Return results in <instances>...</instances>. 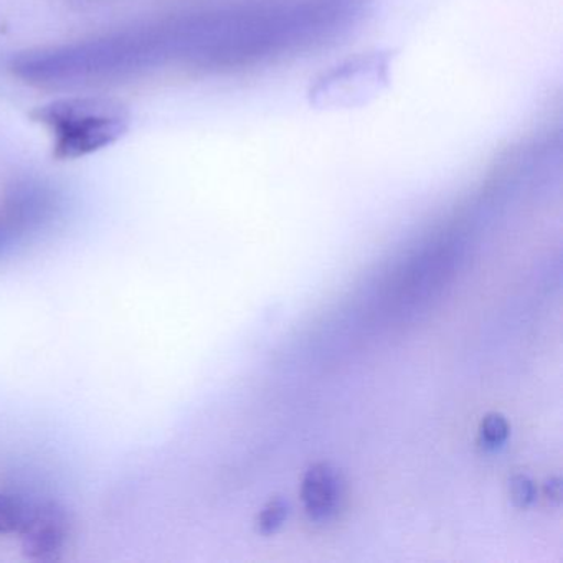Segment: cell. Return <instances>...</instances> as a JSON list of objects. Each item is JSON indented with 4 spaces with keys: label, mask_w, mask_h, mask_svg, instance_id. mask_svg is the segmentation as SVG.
<instances>
[{
    "label": "cell",
    "mask_w": 563,
    "mask_h": 563,
    "mask_svg": "<svg viewBox=\"0 0 563 563\" xmlns=\"http://www.w3.org/2000/svg\"><path fill=\"white\" fill-rule=\"evenodd\" d=\"M301 496L309 519L329 522L338 516L344 500L341 473L328 463L312 464L302 479Z\"/></svg>",
    "instance_id": "3957f363"
},
{
    "label": "cell",
    "mask_w": 563,
    "mask_h": 563,
    "mask_svg": "<svg viewBox=\"0 0 563 563\" xmlns=\"http://www.w3.org/2000/svg\"><path fill=\"white\" fill-rule=\"evenodd\" d=\"M289 516V503L282 497H275L269 500L260 510L255 519L256 532L262 536H272L282 529L283 523L286 522Z\"/></svg>",
    "instance_id": "5b68a950"
},
{
    "label": "cell",
    "mask_w": 563,
    "mask_h": 563,
    "mask_svg": "<svg viewBox=\"0 0 563 563\" xmlns=\"http://www.w3.org/2000/svg\"><path fill=\"white\" fill-rule=\"evenodd\" d=\"M545 496L549 497V499H553L559 503L560 497H562V484H560L559 477H553V479L547 481Z\"/></svg>",
    "instance_id": "ba28073f"
},
{
    "label": "cell",
    "mask_w": 563,
    "mask_h": 563,
    "mask_svg": "<svg viewBox=\"0 0 563 563\" xmlns=\"http://www.w3.org/2000/svg\"><path fill=\"white\" fill-rule=\"evenodd\" d=\"M32 118L51 131L57 161L81 159L110 147L128 133L131 123L123 103L103 97L52 101L38 107Z\"/></svg>",
    "instance_id": "6da1fadb"
},
{
    "label": "cell",
    "mask_w": 563,
    "mask_h": 563,
    "mask_svg": "<svg viewBox=\"0 0 563 563\" xmlns=\"http://www.w3.org/2000/svg\"><path fill=\"white\" fill-rule=\"evenodd\" d=\"M71 517L55 500L29 507L21 532L22 555L32 562H55L70 539Z\"/></svg>",
    "instance_id": "7a4b0ae2"
},
{
    "label": "cell",
    "mask_w": 563,
    "mask_h": 563,
    "mask_svg": "<svg viewBox=\"0 0 563 563\" xmlns=\"http://www.w3.org/2000/svg\"><path fill=\"white\" fill-rule=\"evenodd\" d=\"M29 506L18 497L0 493V536L21 532Z\"/></svg>",
    "instance_id": "277c9868"
},
{
    "label": "cell",
    "mask_w": 563,
    "mask_h": 563,
    "mask_svg": "<svg viewBox=\"0 0 563 563\" xmlns=\"http://www.w3.org/2000/svg\"><path fill=\"white\" fill-rule=\"evenodd\" d=\"M510 497H512L514 504L517 507H526L532 506L537 500V487L533 484V481L530 479L526 474H516V476L510 479Z\"/></svg>",
    "instance_id": "52a82bcc"
},
{
    "label": "cell",
    "mask_w": 563,
    "mask_h": 563,
    "mask_svg": "<svg viewBox=\"0 0 563 563\" xmlns=\"http://www.w3.org/2000/svg\"><path fill=\"white\" fill-rule=\"evenodd\" d=\"M509 423L499 413H489L483 418L479 424V441L487 450H496L503 446L509 438Z\"/></svg>",
    "instance_id": "8992f818"
}]
</instances>
